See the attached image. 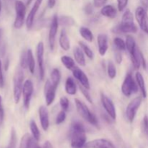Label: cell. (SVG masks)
Segmentation results:
<instances>
[{
	"label": "cell",
	"instance_id": "cell-39",
	"mask_svg": "<svg viewBox=\"0 0 148 148\" xmlns=\"http://www.w3.org/2000/svg\"><path fill=\"white\" fill-rule=\"evenodd\" d=\"M66 111L62 110V111H61L58 114L57 116H56V124H61L62 123H63L64 121H65V119H66Z\"/></svg>",
	"mask_w": 148,
	"mask_h": 148
},
{
	"label": "cell",
	"instance_id": "cell-13",
	"mask_svg": "<svg viewBox=\"0 0 148 148\" xmlns=\"http://www.w3.org/2000/svg\"><path fill=\"white\" fill-rule=\"evenodd\" d=\"M56 88L54 85L52 84L50 80L48 79L44 85V96L45 101H46V105L48 106L51 105L55 100L56 97Z\"/></svg>",
	"mask_w": 148,
	"mask_h": 148
},
{
	"label": "cell",
	"instance_id": "cell-30",
	"mask_svg": "<svg viewBox=\"0 0 148 148\" xmlns=\"http://www.w3.org/2000/svg\"><path fill=\"white\" fill-rule=\"evenodd\" d=\"M75 23V20L73 17L70 16H62L59 18V24L64 27H71L74 25Z\"/></svg>",
	"mask_w": 148,
	"mask_h": 148
},
{
	"label": "cell",
	"instance_id": "cell-10",
	"mask_svg": "<svg viewBox=\"0 0 148 148\" xmlns=\"http://www.w3.org/2000/svg\"><path fill=\"white\" fill-rule=\"evenodd\" d=\"M36 56H37L38 65L39 77L40 80H43L45 75L44 69V44L42 41L39 42L36 47Z\"/></svg>",
	"mask_w": 148,
	"mask_h": 148
},
{
	"label": "cell",
	"instance_id": "cell-15",
	"mask_svg": "<svg viewBox=\"0 0 148 148\" xmlns=\"http://www.w3.org/2000/svg\"><path fill=\"white\" fill-rule=\"evenodd\" d=\"M85 148H116L111 141L106 139H97L87 143Z\"/></svg>",
	"mask_w": 148,
	"mask_h": 148
},
{
	"label": "cell",
	"instance_id": "cell-50",
	"mask_svg": "<svg viewBox=\"0 0 148 148\" xmlns=\"http://www.w3.org/2000/svg\"><path fill=\"white\" fill-rule=\"evenodd\" d=\"M43 148H52L51 143L49 141H46L43 145Z\"/></svg>",
	"mask_w": 148,
	"mask_h": 148
},
{
	"label": "cell",
	"instance_id": "cell-5",
	"mask_svg": "<svg viewBox=\"0 0 148 148\" xmlns=\"http://www.w3.org/2000/svg\"><path fill=\"white\" fill-rule=\"evenodd\" d=\"M138 91V85L133 78L132 74L128 73L125 77L122 85H121V92L125 96L130 97L132 94L136 93Z\"/></svg>",
	"mask_w": 148,
	"mask_h": 148
},
{
	"label": "cell",
	"instance_id": "cell-34",
	"mask_svg": "<svg viewBox=\"0 0 148 148\" xmlns=\"http://www.w3.org/2000/svg\"><path fill=\"white\" fill-rule=\"evenodd\" d=\"M107 72H108V75L111 79H114L116 76V69L111 61L108 62V67H107Z\"/></svg>",
	"mask_w": 148,
	"mask_h": 148
},
{
	"label": "cell",
	"instance_id": "cell-31",
	"mask_svg": "<svg viewBox=\"0 0 148 148\" xmlns=\"http://www.w3.org/2000/svg\"><path fill=\"white\" fill-rule=\"evenodd\" d=\"M30 129L33 138L36 140V141H38V140H40V131H39L38 127L37 124H36V121H35L34 120H31V121H30Z\"/></svg>",
	"mask_w": 148,
	"mask_h": 148
},
{
	"label": "cell",
	"instance_id": "cell-51",
	"mask_svg": "<svg viewBox=\"0 0 148 148\" xmlns=\"http://www.w3.org/2000/svg\"><path fill=\"white\" fill-rule=\"evenodd\" d=\"M36 142H37V141H36ZM36 141L33 142V145H32L31 147H30V148H41L40 147V146L38 145L37 144V143H36Z\"/></svg>",
	"mask_w": 148,
	"mask_h": 148
},
{
	"label": "cell",
	"instance_id": "cell-45",
	"mask_svg": "<svg viewBox=\"0 0 148 148\" xmlns=\"http://www.w3.org/2000/svg\"><path fill=\"white\" fill-rule=\"evenodd\" d=\"M92 11H93V8H92V5L90 3L88 4L85 7V12L87 14H88V15L92 14Z\"/></svg>",
	"mask_w": 148,
	"mask_h": 148
},
{
	"label": "cell",
	"instance_id": "cell-48",
	"mask_svg": "<svg viewBox=\"0 0 148 148\" xmlns=\"http://www.w3.org/2000/svg\"><path fill=\"white\" fill-rule=\"evenodd\" d=\"M56 0H48V7H49V8H53L55 4H56Z\"/></svg>",
	"mask_w": 148,
	"mask_h": 148
},
{
	"label": "cell",
	"instance_id": "cell-25",
	"mask_svg": "<svg viewBox=\"0 0 148 148\" xmlns=\"http://www.w3.org/2000/svg\"><path fill=\"white\" fill-rule=\"evenodd\" d=\"M35 140H36L33 138V136L31 137L30 134H29L28 133H26L22 137L20 148H30Z\"/></svg>",
	"mask_w": 148,
	"mask_h": 148
},
{
	"label": "cell",
	"instance_id": "cell-43",
	"mask_svg": "<svg viewBox=\"0 0 148 148\" xmlns=\"http://www.w3.org/2000/svg\"><path fill=\"white\" fill-rule=\"evenodd\" d=\"M107 1L108 0H93V5L95 7H98V8L102 7L105 5Z\"/></svg>",
	"mask_w": 148,
	"mask_h": 148
},
{
	"label": "cell",
	"instance_id": "cell-47",
	"mask_svg": "<svg viewBox=\"0 0 148 148\" xmlns=\"http://www.w3.org/2000/svg\"><path fill=\"white\" fill-rule=\"evenodd\" d=\"M122 55L119 51H116L115 53V61L118 64H121L122 62Z\"/></svg>",
	"mask_w": 148,
	"mask_h": 148
},
{
	"label": "cell",
	"instance_id": "cell-23",
	"mask_svg": "<svg viewBox=\"0 0 148 148\" xmlns=\"http://www.w3.org/2000/svg\"><path fill=\"white\" fill-rule=\"evenodd\" d=\"M135 78H136V82H137L138 87L140 88V90H141L142 95L144 98H146L147 96V89H146L145 86V82L144 77H143V75H142L140 72H137L135 75Z\"/></svg>",
	"mask_w": 148,
	"mask_h": 148
},
{
	"label": "cell",
	"instance_id": "cell-54",
	"mask_svg": "<svg viewBox=\"0 0 148 148\" xmlns=\"http://www.w3.org/2000/svg\"><path fill=\"white\" fill-rule=\"evenodd\" d=\"M1 1L0 0V13H1Z\"/></svg>",
	"mask_w": 148,
	"mask_h": 148
},
{
	"label": "cell",
	"instance_id": "cell-9",
	"mask_svg": "<svg viewBox=\"0 0 148 148\" xmlns=\"http://www.w3.org/2000/svg\"><path fill=\"white\" fill-rule=\"evenodd\" d=\"M34 91L33 83L30 79H27L24 82L23 89V105L26 110H28L30 108V101H31L32 95Z\"/></svg>",
	"mask_w": 148,
	"mask_h": 148
},
{
	"label": "cell",
	"instance_id": "cell-37",
	"mask_svg": "<svg viewBox=\"0 0 148 148\" xmlns=\"http://www.w3.org/2000/svg\"><path fill=\"white\" fill-rule=\"evenodd\" d=\"M59 103H60V106L62 109L64 111H67L69 107V101L66 97L63 96L60 98L59 101Z\"/></svg>",
	"mask_w": 148,
	"mask_h": 148
},
{
	"label": "cell",
	"instance_id": "cell-2",
	"mask_svg": "<svg viewBox=\"0 0 148 148\" xmlns=\"http://www.w3.org/2000/svg\"><path fill=\"white\" fill-rule=\"evenodd\" d=\"M116 33H136L137 27L134 23V15L130 10H127L122 15L121 22L119 25L114 27Z\"/></svg>",
	"mask_w": 148,
	"mask_h": 148
},
{
	"label": "cell",
	"instance_id": "cell-33",
	"mask_svg": "<svg viewBox=\"0 0 148 148\" xmlns=\"http://www.w3.org/2000/svg\"><path fill=\"white\" fill-rule=\"evenodd\" d=\"M17 133H16L15 130L14 128H12L11 133H10V139L9 144L7 145V148H16V145H17Z\"/></svg>",
	"mask_w": 148,
	"mask_h": 148
},
{
	"label": "cell",
	"instance_id": "cell-7",
	"mask_svg": "<svg viewBox=\"0 0 148 148\" xmlns=\"http://www.w3.org/2000/svg\"><path fill=\"white\" fill-rule=\"evenodd\" d=\"M142 101H143V97L137 96L128 104L126 108V116L129 122L132 123L134 121L137 111L142 104Z\"/></svg>",
	"mask_w": 148,
	"mask_h": 148
},
{
	"label": "cell",
	"instance_id": "cell-44",
	"mask_svg": "<svg viewBox=\"0 0 148 148\" xmlns=\"http://www.w3.org/2000/svg\"><path fill=\"white\" fill-rule=\"evenodd\" d=\"M4 108H3L2 105V98H1V96L0 95V124H1L4 120Z\"/></svg>",
	"mask_w": 148,
	"mask_h": 148
},
{
	"label": "cell",
	"instance_id": "cell-1",
	"mask_svg": "<svg viewBox=\"0 0 148 148\" xmlns=\"http://www.w3.org/2000/svg\"><path fill=\"white\" fill-rule=\"evenodd\" d=\"M86 133L84 125L79 121H75L71 130V145L73 148H82L86 144Z\"/></svg>",
	"mask_w": 148,
	"mask_h": 148
},
{
	"label": "cell",
	"instance_id": "cell-46",
	"mask_svg": "<svg viewBox=\"0 0 148 148\" xmlns=\"http://www.w3.org/2000/svg\"><path fill=\"white\" fill-rule=\"evenodd\" d=\"M1 61L0 59V88H3L4 85V77L2 74V68H1Z\"/></svg>",
	"mask_w": 148,
	"mask_h": 148
},
{
	"label": "cell",
	"instance_id": "cell-41",
	"mask_svg": "<svg viewBox=\"0 0 148 148\" xmlns=\"http://www.w3.org/2000/svg\"><path fill=\"white\" fill-rule=\"evenodd\" d=\"M128 1L129 0H117L119 11H123L127 7V4H128Z\"/></svg>",
	"mask_w": 148,
	"mask_h": 148
},
{
	"label": "cell",
	"instance_id": "cell-4",
	"mask_svg": "<svg viewBox=\"0 0 148 148\" xmlns=\"http://www.w3.org/2000/svg\"><path fill=\"white\" fill-rule=\"evenodd\" d=\"M24 73L23 68H17L13 77V96L15 103H18L23 94Z\"/></svg>",
	"mask_w": 148,
	"mask_h": 148
},
{
	"label": "cell",
	"instance_id": "cell-32",
	"mask_svg": "<svg viewBox=\"0 0 148 148\" xmlns=\"http://www.w3.org/2000/svg\"><path fill=\"white\" fill-rule=\"evenodd\" d=\"M79 46L81 48L82 51H83L84 53L90 59H93L94 58V53L92 50H91L90 48L82 41H79Z\"/></svg>",
	"mask_w": 148,
	"mask_h": 148
},
{
	"label": "cell",
	"instance_id": "cell-35",
	"mask_svg": "<svg viewBox=\"0 0 148 148\" xmlns=\"http://www.w3.org/2000/svg\"><path fill=\"white\" fill-rule=\"evenodd\" d=\"M114 43L117 49L119 51H124L127 47H126V42L121 38L116 37L114 39Z\"/></svg>",
	"mask_w": 148,
	"mask_h": 148
},
{
	"label": "cell",
	"instance_id": "cell-40",
	"mask_svg": "<svg viewBox=\"0 0 148 148\" xmlns=\"http://www.w3.org/2000/svg\"><path fill=\"white\" fill-rule=\"evenodd\" d=\"M79 90H80V91L82 92V93L83 94L84 96L85 97V98L87 99V101H88L89 103H92V98H91L90 95V93H89V92L88 91V90H87L86 88H84L82 85H79Z\"/></svg>",
	"mask_w": 148,
	"mask_h": 148
},
{
	"label": "cell",
	"instance_id": "cell-36",
	"mask_svg": "<svg viewBox=\"0 0 148 148\" xmlns=\"http://www.w3.org/2000/svg\"><path fill=\"white\" fill-rule=\"evenodd\" d=\"M20 67L23 69H26L27 67V51H24L22 52L21 56H20Z\"/></svg>",
	"mask_w": 148,
	"mask_h": 148
},
{
	"label": "cell",
	"instance_id": "cell-38",
	"mask_svg": "<svg viewBox=\"0 0 148 148\" xmlns=\"http://www.w3.org/2000/svg\"><path fill=\"white\" fill-rule=\"evenodd\" d=\"M3 32L0 28V56H4L6 52V46L3 40Z\"/></svg>",
	"mask_w": 148,
	"mask_h": 148
},
{
	"label": "cell",
	"instance_id": "cell-20",
	"mask_svg": "<svg viewBox=\"0 0 148 148\" xmlns=\"http://www.w3.org/2000/svg\"><path fill=\"white\" fill-rule=\"evenodd\" d=\"M73 54L77 63L81 66H85L86 65V61L85 58V53L81 48L75 47L73 50Z\"/></svg>",
	"mask_w": 148,
	"mask_h": 148
},
{
	"label": "cell",
	"instance_id": "cell-21",
	"mask_svg": "<svg viewBox=\"0 0 148 148\" xmlns=\"http://www.w3.org/2000/svg\"><path fill=\"white\" fill-rule=\"evenodd\" d=\"M101 13L103 16L108 18H115L116 16L117 11L116 9L112 5H106L102 7L101 10Z\"/></svg>",
	"mask_w": 148,
	"mask_h": 148
},
{
	"label": "cell",
	"instance_id": "cell-26",
	"mask_svg": "<svg viewBox=\"0 0 148 148\" xmlns=\"http://www.w3.org/2000/svg\"><path fill=\"white\" fill-rule=\"evenodd\" d=\"M79 34L80 36L83 38L85 40H86L87 41L89 42V43H91L93 40V34H92V31L90 30L89 28L86 27H81L79 30Z\"/></svg>",
	"mask_w": 148,
	"mask_h": 148
},
{
	"label": "cell",
	"instance_id": "cell-18",
	"mask_svg": "<svg viewBox=\"0 0 148 148\" xmlns=\"http://www.w3.org/2000/svg\"><path fill=\"white\" fill-rule=\"evenodd\" d=\"M97 42L98 46V52L101 56H105L108 49V37L106 34L101 33L98 36Z\"/></svg>",
	"mask_w": 148,
	"mask_h": 148
},
{
	"label": "cell",
	"instance_id": "cell-27",
	"mask_svg": "<svg viewBox=\"0 0 148 148\" xmlns=\"http://www.w3.org/2000/svg\"><path fill=\"white\" fill-rule=\"evenodd\" d=\"M61 62H62V64L65 66L67 69L69 70L72 71L75 67V60H74L72 58L69 57L68 56H63L61 57Z\"/></svg>",
	"mask_w": 148,
	"mask_h": 148
},
{
	"label": "cell",
	"instance_id": "cell-12",
	"mask_svg": "<svg viewBox=\"0 0 148 148\" xmlns=\"http://www.w3.org/2000/svg\"><path fill=\"white\" fill-rule=\"evenodd\" d=\"M59 25V17H57L56 14H54L51 20L49 33V43L51 51H53L54 49L55 40H56V36L57 34Z\"/></svg>",
	"mask_w": 148,
	"mask_h": 148
},
{
	"label": "cell",
	"instance_id": "cell-28",
	"mask_svg": "<svg viewBox=\"0 0 148 148\" xmlns=\"http://www.w3.org/2000/svg\"><path fill=\"white\" fill-rule=\"evenodd\" d=\"M27 67H28L30 73L33 74L35 72L36 62H35L34 56H33V53L31 49H27Z\"/></svg>",
	"mask_w": 148,
	"mask_h": 148
},
{
	"label": "cell",
	"instance_id": "cell-42",
	"mask_svg": "<svg viewBox=\"0 0 148 148\" xmlns=\"http://www.w3.org/2000/svg\"><path fill=\"white\" fill-rule=\"evenodd\" d=\"M143 130L145 134L148 137V116H145L143 120Z\"/></svg>",
	"mask_w": 148,
	"mask_h": 148
},
{
	"label": "cell",
	"instance_id": "cell-22",
	"mask_svg": "<svg viewBox=\"0 0 148 148\" xmlns=\"http://www.w3.org/2000/svg\"><path fill=\"white\" fill-rule=\"evenodd\" d=\"M65 91L70 95H75L77 93V85L72 77H69L66 78L65 82Z\"/></svg>",
	"mask_w": 148,
	"mask_h": 148
},
{
	"label": "cell",
	"instance_id": "cell-52",
	"mask_svg": "<svg viewBox=\"0 0 148 148\" xmlns=\"http://www.w3.org/2000/svg\"><path fill=\"white\" fill-rule=\"evenodd\" d=\"M8 67H9V59H7L5 63H4V69H5V70H7V69H8Z\"/></svg>",
	"mask_w": 148,
	"mask_h": 148
},
{
	"label": "cell",
	"instance_id": "cell-24",
	"mask_svg": "<svg viewBox=\"0 0 148 148\" xmlns=\"http://www.w3.org/2000/svg\"><path fill=\"white\" fill-rule=\"evenodd\" d=\"M126 47H127V51L130 53V55H132L133 53H135V51L137 49V46H136L135 40L130 35L127 36V39H126Z\"/></svg>",
	"mask_w": 148,
	"mask_h": 148
},
{
	"label": "cell",
	"instance_id": "cell-14",
	"mask_svg": "<svg viewBox=\"0 0 148 148\" xmlns=\"http://www.w3.org/2000/svg\"><path fill=\"white\" fill-rule=\"evenodd\" d=\"M72 73H73V76L75 77V79H77L81 85H82L87 90L90 89V85L88 76L85 75V72L82 69L75 66V69L72 70Z\"/></svg>",
	"mask_w": 148,
	"mask_h": 148
},
{
	"label": "cell",
	"instance_id": "cell-3",
	"mask_svg": "<svg viewBox=\"0 0 148 148\" xmlns=\"http://www.w3.org/2000/svg\"><path fill=\"white\" fill-rule=\"evenodd\" d=\"M75 106H76L77 111L79 116L82 118H83L85 121H88V123L92 124V126H94L96 128L99 129V122H98V120L97 119L96 116L90 111V109L87 106V105H85L82 101L77 99V98H75Z\"/></svg>",
	"mask_w": 148,
	"mask_h": 148
},
{
	"label": "cell",
	"instance_id": "cell-49",
	"mask_svg": "<svg viewBox=\"0 0 148 148\" xmlns=\"http://www.w3.org/2000/svg\"><path fill=\"white\" fill-rule=\"evenodd\" d=\"M141 1V4L143 5V7L146 10H148V0H140Z\"/></svg>",
	"mask_w": 148,
	"mask_h": 148
},
{
	"label": "cell",
	"instance_id": "cell-17",
	"mask_svg": "<svg viewBox=\"0 0 148 148\" xmlns=\"http://www.w3.org/2000/svg\"><path fill=\"white\" fill-rule=\"evenodd\" d=\"M38 114L42 129L44 131H47L49 127V115L47 108L44 106L39 107Z\"/></svg>",
	"mask_w": 148,
	"mask_h": 148
},
{
	"label": "cell",
	"instance_id": "cell-29",
	"mask_svg": "<svg viewBox=\"0 0 148 148\" xmlns=\"http://www.w3.org/2000/svg\"><path fill=\"white\" fill-rule=\"evenodd\" d=\"M61 72L59 69L55 68L52 70L51 73V82L56 88H58L61 81Z\"/></svg>",
	"mask_w": 148,
	"mask_h": 148
},
{
	"label": "cell",
	"instance_id": "cell-6",
	"mask_svg": "<svg viewBox=\"0 0 148 148\" xmlns=\"http://www.w3.org/2000/svg\"><path fill=\"white\" fill-rule=\"evenodd\" d=\"M16 17L14 22V27L16 29H20L25 23L26 14V5L20 0H17L14 4Z\"/></svg>",
	"mask_w": 148,
	"mask_h": 148
},
{
	"label": "cell",
	"instance_id": "cell-53",
	"mask_svg": "<svg viewBox=\"0 0 148 148\" xmlns=\"http://www.w3.org/2000/svg\"><path fill=\"white\" fill-rule=\"evenodd\" d=\"M32 1H33V0H27V3H26V6L30 5V4L32 2Z\"/></svg>",
	"mask_w": 148,
	"mask_h": 148
},
{
	"label": "cell",
	"instance_id": "cell-19",
	"mask_svg": "<svg viewBox=\"0 0 148 148\" xmlns=\"http://www.w3.org/2000/svg\"><path fill=\"white\" fill-rule=\"evenodd\" d=\"M59 42L61 48L64 51H66L69 50V49H70V41H69V38L68 37L67 34H66L65 29H62L61 30Z\"/></svg>",
	"mask_w": 148,
	"mask_h": 148
},
{
	"label": "cell",
	"instance_id": "cell-11",
	"mask_svg": "<svg viewBox=\"0 0 148 148\" xmlns=\"http://www.w3.org/2000/svg\"><path fill=\"white\" fill-rule=\"evenodd\" d=\"M101 101L104 109L112 120L116 119V111L113 101L103 92H101Z\"/></svg>",
	"mask_w": 148,
	"mask_h": 148
},
{
	"label": "cell",
	"instance_id": "cell-16",
	"mask_svg": "<svg viewBox=\"0 0 148 148\" xmlns=\"http://www.w3.org/2000/svg\"><path fill=\"white\" fill-rule=\"evenodd\" d=\"M42 1H43V0H36L33 7H32L31 10H30V12H29L25 21L26 27H27V30H30V29L32 28V27H33L35 17H36V13H37L40 4H41Z\"/></svg>",
	"mask_w": 148,
	"mask_h": 148
},
{
	"label": "cell",
	"instance_id": "cell-8",
	"mask_svg": "<svg viewBox=\"0 0 148 148\" xmlns=\"http://www.w3.org/2000/svg\"><path fill=\"white\" fill-rule=\"evenodd\" d=\"M135 18L141 30L148 34V15L143 7H138L135 11Z\"/></svg>",
	"mask_w": 148,
	"mask_h": 148
}]
</instances>
